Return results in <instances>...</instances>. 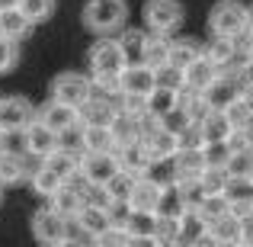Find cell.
<instances>
[{
	"mask_svg": "<svg viewBox=\"0 0 253 247\" xmlns=\"http://www.w3.org/2000/svg\"><path fill=\"white\" fill-rule=\"evenodd\" d=\"M125 55L119 39H99L86 51V68H90L93 93H106V97H119V74L125 68Z\"/></svg>",
	"mask_w": 253,
	"mask_h": 247,
	"instance_id": "obj_1",
	"label": "cell"
},
{
	"mask_svg": "<svg viewBox=\"0 0 253 247\" xmlns=\"http://www.w3.org/2000/svg\"><path fill=\"white\" fill-rule=\"evenodd\" d=\"M81 19L86 32H93L99 39H112L128 23V3L125 0H86Z\"/></svg>",
	"mask_w": 253,
	"mask_h": 247,
	"instance_id": "obj_2",
	"label": "cell"
},
{
	"mask_svg": "<svg viewBox=\"0 0 253 247\" xmlns=\"http://www.w3.org/2000/svg\"><path fill=\"white\" fill-rule=\"evenodd\" d=\"M141 19H144V32L170 39L173 32L183 26L186 13H183V3H179V0H144Z\"/></svg>",
	"mask_w": 253,
	"mask_h": 247,
	"instance_id": "obj_3",
	"label": "cell"
},
{
	"mask_svg": "<svg viewBox=\"0 0 253 247\" xmlns=\"http://www.w3.org/2000/svg\"><path fill=\"white\" fill-rule=\"evenodd\" d=\"M90 97H93L90 74H81V71H64V74H55V77H51V87H48V99H51V103H61V106H71V109H81Z\"/></svg>",
	"mask_w": 253,
	"mask_h": 247,
	"instance_id": "obj_4",
	"label": "cell"
},
{
	"mask_svg": "<svg viewBox=\"0 0 253 247\" xmlns=\"http://www.w3.org/2000/svg\"><path fill=\"white\" fill-rule=\"evenodd\" d=\"M247 23V6L241 0H218L209 10V32L211 39H241Z\"/></svg>",
	"mask_w": 253,
	"mask_h": 247,
	"instance_id": "obj_5",
	"label": "cell"
},
{
	"mask_svg": "<svg viewBox=\"0 0 253 247\" xmlns=\"http://www.w3.org/2000/svg\"><path fill=\"white\" fill-rule=\"evenodd\" d=\"M68 235H71V222L61 212H55L51 205H42V209L32 215V238H36L39 247H55Z\"/></svg>",
	"mask_w": 253,
	"mask_h": 247,
	"instance_id": "obj_6",
	"label": "cell"
},
{
	"mask_svg": "<svg viewBox=\"0 0 253 247\" xmlns=\"http://www.w3.org/2000/svg\"><path fill=\"white\" fill-rule=\"evenodd\" d=\"M23 148H26V154L45 161V157H51L58 148H61V135H58V132H51L48 125L36 116L29 125H26V132H23Z\"/></svg>",
	"mask_w": 253,
	"mask_h": 247,
	"instance_id": "obj_7",
	"label": "cell"
},
{
	"mask_svg": "<svg viewBox=\"0 0 253 247\" xmlns=\"http://www.w3.org/2000/svg\"><path fill=\"white\" fill-rule=\"evenodd\" d=\"M36 116V106L26 97H0V129L3 132H26V125Z\"/></svg>",
	"mask_w": 253,
	"mask_h": 247,
	"instance_id": "obj_8",
	"label": "cell"
},
{
	"mask_svg": "<svg viewBox=\"0 0 253 247\" xmlns=\"http://www.w3.org/2000/svg\"><path fill=\"white\" fill-rule=\"evenodd\" d=\"M202 97H205V103H209L211 112H224L237 97H244V87H241V81H237V71H221L218 81L211 84Z\"/></svg>",
	"mask_w": 253,
	"mask_h": 247,
	"instance_id": "obj_9",
	"label": "cell"
},
{
	"mask_svg": "<svg viewBox=\"0 0 253 247\" xmlns=\"http://www.w3.org/2000/svg\"><path fill=\"white\" fill-rule=\"evenodd\" d=\"M77 173H81L90 186H106L119 173L116 151H106V154H81V167H77Z\"/></svg>",
	"mask_w": 253,
	"mask_h": 247,
	"instance_id": "obj_10",
	"label": "cell"
},
{
	"mask_svg": "<svg viewBox=\"0 0 253 247\" xmlns=\"http://www.w3.org/2000/svg\"><path fill=\"white\" fill-rule=\"evenodd\" d=\"M157 87V74L148 64H125L119 74V97H148Z\"/></svg>",
	"mask_w": 253,
	"mask_h": 247,
	"instance_id": "obj_11",
	"label": "cell"
},
{
	"mask_svg": "<svg viewBox=\"0 0 253 247\" xmlns=\"http://www.w3.org/2000/svg\"><path fill=\"white\" fill-rule=\"evenodd\" d=\"M77 116H81V125H112V119L119 116V103L112 97L93 93L81 109H77Z\"/></svg>",
	"mask_w": 253,
	"mask_h": 247,
	"instance_id": "obj_12",
	"label": "cell"
},
{
	"mask_svg": "<svg viewBox=\"0 0 253 247\" xmlns=\"http://www.w3.org/2000/svg\"><path fill=\"white\" fill-rule=\"evenodd\" d=\"M39 119H42L51 132H58L61 138L68 135V132H77V129H81V116H77V109L61 106V103H51V99L42 106V109H39Z\"/></svg>",
	"mask_w": 253,
	"mask_h": 247,
	"instance_id": "obj_13",
	"label": "cell"
},
{
	"mask_svg": "<svg viewBox=\"0 0 253 247\" xmlns=\"http://www.w3.org/2000/svg\"><path fill=\"white\" fill-rule=\"evenodd\" d=\"M161 190L164 186L151 177H138L135 186H131V196H128V212H144V215H154L157 209V199H161Z\"/></svg>",
	"mask_w": 253,
	"mask_h": 247,
	"instance_id": "obj_14",
	"label": "cell"
},
{
	"mask_svg": "<svg viewBox=\"0 0 253 247\" xmlns=\"http://www.w3.org/2000/svg\"><path fill=\"white\" fill-rule=\"evenodd\" d=\"M218 74H221V71L199 55L189 68H183V93H205L211 84L218 81Z\"/></svg>",
	"mask_w": 253,
	"mask_h": 247,
	"instance_id": "obj_15",
	"label": "cell"
},
{
	"mask_svg": "<svg viewBox=\"0 0 253 247\" xmlns=\"http://www.w3.org/2000/svg\"><path fill=\"white\" fill-rule=\"evenodd\" d=\"M237 51H241V39H211L202 49V58L211 61L218 71H228L237 61Z\"/></svg>",
	"mask_w": 253,
	"mask_h": 247,
	"instance_id": "obj_16",
	"label": "cell"
},
{
	"mask_svg": "<svg viewBox=\"0 0 253 247\" xmlns=\"http://www.w3.org/2000/svg\"><path fill=\"white\" fill-rule=\"evenodd\" d=\"M189 212V205H186L183 193H179L176 183H167L161 190V199H157V209H154V218H167V222H179V218Z\"/></svg>",
	"mask_w": 253,
	"mask_h": 247,
	"instance_id": "obj_17",
	"label": "cell"
},
{
	"mask_svg": "<svg viewBox=\"0 0 253 247\" xmlns=\"http://www.w3.org/2000/svg\"><path fill=\"white\" fill-rule=\"evenodd\" d=\"M81 151L84 154L116 151V138H112L109 125H81Z\"/></svg>",
	"mask_w": 253,
	"mask_h": 247,
	"instance_id": "obj_18",
	"label": "cell"
},
{
	"mask_svg": "<svg viewBox=\"0 0 253 247\" xmlns=\"http://www.w3.org/2000/svg\"><path fill=\"white\" fill-rule=\"evenodd\" d=\"M116 161H119V170L131 173V177H148L151 167H154L141 145H122V148H116Z\"/></svg>",
	"mask_w": 253,
	"mask_h": 247,
	"instance_id": "obj_19",
	"label": "cell"
},
{
	"mask_svg": "<svg viewBox=\"0 0 253 247\" xmlns=\"http://www.w3.org/2000/svg\"><path fill=\"white\" fill-rule=\"evenodd\" d=\"M170 167H173V183H183V180H199V173L205 170L202 148H196V151H176V154L170 157Z\"/></svg>",
	"mask_w": 253,
	"mask_h": 247,
	"instance_id": "obj_20",
	"label": "cell"
},
{
	"mask_svg": "<svg viewBox=\"0 0 253 247\" xmlns=\"http://www.w3.org/2000/svg\"><path fill=\"white\" fill-rule=\"evenodd\" d=\"M71 225H77V231H81L84 238H96V235H103V231L112 225V215L106 209H96V205H84V209L74 215Z\"/></svg>",
	"mask_w": 253,
	"mask_h": 247,
	"instance_id": "obj_21",
	"label": "cell"
},
{
	"mask_svg": "<svg viewBox=\"0 0 253 247\" xmlns=\"http://www.w3.org/2000/svg\"><path fill=\"white\" fill-rule=\"evenodd\" d=\"M32 167L26 161V154H10V151H0V186H16L23 180H29Z\"/></svg>",
	"mask_w": 253,
	"mask_h": 247,
	"instance_id": "obj_22",
	"label": "cell"
},
{
	"mask_svg": "<svg viewBox=\"0 0 253 247\" xmlns=\"http://www.w3.org/2000/svg\"><path fill=\"white\" fill-rule=\"evenodd\" d=\"M202 55V49H199V42L196 39H167V64L170 68H176V71H183V68H189L196 58Z\"/></svg>",
	"mask_w": 253,
	"mask_h": 247,
	"instance_id": "obj_23",
	"label": "cell"
},
{
	"mask_svg": "<svg viewBox=\"0 0 253 247\" xmlns=\"http://www.w3.org/2000/svg\"><path fill=\"white\" fill-rule=\"evenodd\" d=\"M199 132H202V145H228L234 135V125L224 119V112H209L199 122Z\"/></svg>",
	"mask_w": 253,
	"mask_h": 247,
	"instance_id": "obj_24",
	"label": "cell"
},
{
	"mask_svg": "<svg viewBox=\"0 0 253 247\" xmlns=\"http://www.w3.org/2000/svg\"><path fill=\"white\" fill-rule=\"evenodd\" d=\"M179 97H183V90H167V87H154V90L148 93V99H144V103H148V116L161 122L164 116H170V112L179 106Z\"/></svg>",
	"mask_w": 253,
	"mask_h": 247,
	"instance_id": "obj_25",
	"label": "cell"
},
{
	"mask_svg": "<svg viewBox=\"0 0 253 247\" xmlns=\"http://www.w3.org/2000/svg\"><path fill=\"white\" fill-rule=\"evenodd\" d=\"M29 32H32V23L19 13V6H16V10H0V36H3V39H10V42H23Z\"/></svg>",
	"mask_w": 253,
	"mask_h": 247,
	"instance_id": "obj_26",
	"label": "cell"
},
{
	"mask_svg": "<svg viewBox=\"0 0 253 247\" xmlns=\"http://www.w3.org/2000/svg\"><path fill=\"white\" fill-rule=\"evenodd\" d=\"M141 119L125 116V112H119V116L112 119L109 132H112V138H116V148H122V145H138V135H141Z\"/></svg>",
	"mask_w": 253,
	"mask_h": 247,
	"instance_id": "obj_27",
	"label": "cell"
},
{
	"mask_svg": "<svg viewBox=\"0 0 253 247\" xmlns=\"http://www.w3.org/2000/svg\"><path fill=\"white\" fill-rule=\"evenodd\" d=\"M224 119L234 125V132H253V99H250V93L237 97L234 103L224 109Z\"/></svg>",
	"mask_w": 253,
	"mask_h": 247,
	"instance_id": "obj_28",
	"label": "cell"
},
{
	"mask_svg": "<svg viewBox=\"0 0 253 247\" xmlns=\"http://www.w3.org/2000/svg\"><path fill=\"white\" fill-rule=\"evenodd\" d=\"M29 186L36 190V196H42V199H51V196H55V193L64 186V180L58 177L55 170H48L45 164H39L36 170L29 173Z\"/></svg>",
	"mask_w": 253,
	"mask_h": 247,
	"instance_id": "obj_29",
	"label": "cell"
},
{
	"mask_svg": "<svg viewBox=\"0 0 253 247\" xmlns=\"http://www.w3.org/2000/svg\"><path fill=\"white\" fill-rule=\"evenodd\" d=\"M42 164L48 167V170H55L58 177H61L64 183H68V180H71V177H74V173H77V167H81V151H68V148H58L55 154H51V157H45Z\"/></svg>",
	"mask_w": 253,
	"mask_h": 247,
	"instance_id": "obj_30",
	"label": "cell"
},
{
	"mask_svg": "<svg viewBox=\"0 0 253 247\" xmlns=\"http://www.w3.org/2000/svg\"><path fill=\"white\" fill-rule=\"evenodd\" d=\"M119 228H122L128 238H154L157 218L154 215H144V212H128V215L119 222Z\"/></svg>",
	"mask_w": 253,
	"mask_h": 247,
	"instance_id": "obj_31",
	"label": "cell"
},
{
	"mask_svg": "<svg viewBox=\"0 0 253 247\" xmlns=\"http://www.w3.org/2000/svg\"><path fill=\"white\" fill-rule=\"evenodd\" d=\"M144 42H148V32H144V29H122L119 45H122V55H125V61H128V64H141Z\"/></svg>",
	"mask_w": 253,
	"mask_h": 247,
	"instance_id": "obj_32",
	"label": "cell"
},
{
	"mask_svg": "<svg viewBox=\"0 0 253 247\" xmlns=\"http://www.w3.org/2000/svg\"><path fill=\"white\" fill-rule=\"evenodd\" d=\"M209 231V225L199 218V212L196 209H189L183 218H179V235H176V244H186V247H192L199 241V238Z\"/></svg>",
	"mask_w": 253,
	"mask_h": 247,
	"instance_id": "obj_33",
	"label": "cell"
},
{
	"mask_svg": "<svg viewBox=\"0 0 253 247\" xmlns=\"http://www.w3.org/2000/svg\"><path fill=\"white\" fill-rule=\"evenodd\" d=\"M55 6H58V0H19V13H23L32 26L48 23V19L55 16Z\"/></svg>",
	"mask_w": 253,
	"mask_h": 247,
	"instance_id": "obj_34",
	"label": "cell"
},
{
	"mask_svg": "<svg viewBox=\"0 0 253 247\" xmlns=\"http://www.w3.org/2000/svg\"><path fill=\"white\" fill-rule=\"evenodd\" d=\"M209 235L215 238L221 247H231V244H237V218L231 215V212H224L221 218H215V222L209 225Z\"/></svg>",
	"mask_w": 253,
	"mask_h": 247,
	"instance_id": "obj_35",
	"label": "cell"
},
{
	"mask_svg": "<svg viewBox=\"0 0 253 247\" xmlns=\"http://www.w3.org/2000/svg\"><path fill=\"white\" fill-rule=\"evenodd\" d=\"M141 64H148V68H154V71L164 68V64H167V39H164V36H151V32H148Z\"/></svg>",
	"mask_w": 253,
	"mask_h": 247,
	"instance_id": "obj_36",
	"label": "cell"
},
{
	"mask_svg": "<svg viewBox=\"0 0 253 247\" xmlns=\"http://www.w3.org/2000/svg\"><path fill=\"white\" fill-rule=\"evenodd\" d=\"M135 180H138V177H131V173L119 170L116 177H112L109 183L103 186V190L109 193V199H112L116 205H125V202H128V196H131V186H135Z\"/></svg>",
	"mask_w": 253,
	"mask_h": 247,
	"instance_id": "obj_37",
	"label": "cell"
},
{
	"mask_svg": "<svg viewBox=\"0 0 253 247\" xmlns=\"http://www.w3.org/2000/svg\"><path fill=\"white\" fill-rule=\"evenodd\" d=\"M196 183H199V190H202V196H221L224 183H228V173H224L221 167H205Z\"/></svg>",
	"mask_w": 253,
	"mask_h": 247,
	"instance_id": "obj_38",
	"label": "cell"
},
{
	"mask_svg": "<svg viewBox=\"0 0 253 247\" xmlns=\"http://www.w3.org/2000/svg\"><path fill=\"white\" fill-rule=\"evenodd\" d=\"M250 170H253V148H237L224 161V173L228 177H250Z\"/></svg>",
	"mask_w": 253,
	"mask_h": 247,
	"instance_id": "obj_39",
	"label": "cell"
},
{
	"mask_svg": "<svg viewBox=\"0 0 253 247\" xmlns=\"http://www.w3.org/2000/svg\"><path fill=\"white\" fill-rule=\"evenodd\" d=\"M196 212L205 225H211L215 218H221L224 212H228V202H224V196H202V202L196 205Z\"/></svg>",
	"mask_w": 253,
	"mask_h": 247,
	"instance_id": "obj_40",
	"label": "cell"
},
{
	"mask_svg": "<svg viewBox=\"0 0 253 247\" xmlns=\"http://www.w3.org/2000/svg\"><path fill=\"white\" fill-rule=\"evenodd\" d=\"M16 61H19V42H10L0 36V74H10Z\"/></svg>",
	"mask_w": 253,
	"mask_h": 247,
	"instance_id": "obj_41",
	"label": "cell"
},
{
	"mask_svg": "<svg viewBox=\"0 0 253 247\" xmlns=\"http://www.w3.org/2000/svg\"><path fill=\"white\" fill-rule=\"evenodd\" d=\"M93 247H128V235H125L119 225H109L103 235L93 238Z\"/></svg>",
	"mask_w": 253,
	"mask_h": 247,
	"instance_id": "obj_42",
	"label": "cell"
},
{
	"mask_svg": "<svg viewBox=\"0 0 253 247\" xmlns=\"http://www.w3.org/2000/svg\"><path fill=\"white\" fill-rule=\"evenodd\" d=\"M228 154H231L228 145H202V161H205V167H221V170H224Z\"/></svg>",
	"mask_w": 253,
	"mask_h": 247,
	"instance_id": "obj_43",
	"label": "cell"
},
{
	"mask_svg": "<svg viewBox=\"0 0 253 247\" xmlns=\"http://www.w3.org/2000/svg\"><path fill=\"white\" fill-rule=\"evenodd\" d=\"M154 74H157V87H167V90H183V71L164 64V68L154 71Z\"/></svg>",
	"mask_w": 253,
	"mask_h": 247,
	"instance_id": "obj_44",
	"label": "cell"
},
{
	"mask_svg": "<svg viewBox=\"0 0 253 247\" xmlns=\"http://www.w3.org/2000/svg\"><path fill=\"white\" fill-rule=\"evenodd\" d=\"M237 244L253 247V212L244 218H237Z\"/></svg>",
	"mask_w": 253,
	"mask_h": 247,
	"instance_id": "obj_45",
	"label": "cell"
},
{
	"mask_svg": "<svg viewBox=\"0 0 253 247\" xmlns=\"http://www.w3.org/2000/svg\"><path fill=\"white\" fill-rule=\"evenodd\" d=\"M237 81H241L244 93H253V61H244V68H237Z\"/></svg>",
	"mask_w": 253,
	"mask_h": 247,
	"instance_id": "obj_46",
	"label": "cell"
},
{
	"mask_svg": "<svg viewBox=\"0 0 253 247\" xmlns=\"http://www.w3.org/2000/svg\"><path fill=\"white\" fill-rule=\"evenodd\" d=\"M128 247H157L154 238H128Z\"/></svg>",
	"mask_w": 253,
	"mask_h": 247,
	"instance_id": "obj_47",
	"label": "cell"
},
{
	"mask_svg": "<svg viewBox=\"0 0 253 247\" xmlns=\"http://www.w3.org/2000/svg\"><path fill=\"white\" fill-rule=\"evenodd\" d=\"M55 247H90V244H86V241H81V238H71V235H68L64 241H58Z\"/></svg>",
	"mask_w": 253,
	"mask_h": 247,
	"instance_id": "obj_48",
	"label": "cell"
},
{
	"mask_svg": "<svg viewBox=\"0 0 253 247\" xmlns=\"http://www.w3.org/2000/svg\"><path fill=\"white\" fill-rule=\"evenodd\" d=\"M192 247H221V244H218V241H215V238H211V235H209V231H205V235H202V238H199V241H196V244H192Z\"/></svg>",
	"mask_w": 253,
	"mask_h": 247,
	"instance_id": "obj_49",
	"label": "cell"
},
{
	"mask_svg": "<svg viewBox=\"0 0 253 247\" xmlns=\"http://www.w3.org/2000/svg\"><path fill=\"white\" fill-rule=\"evenodd\" d=\"M244 39H253V6H247V23H244Z\"/></svg>",
	"mask_w": 253,
	"mask_h": 247,
	"instance_id": "obj_50",
	"label": "cell"
},
{
	"mask_svg": "<svg viewBox=\"0 0 253 247\" xmlns=\"http://www.w3.org/2000/svg\"><path fill=\"white\" fill-rule=\"evenodd\" d=\"M244 42H247V45H244V61H253V39H244Z\"/></svg>",
	"mask_w": 253,
	"mask_h": 247,
	"instance_id": "obj_51",
	"label": "cell"
},
{
	"mask_svg": "<svg viewBox=\"0 0 253 247\" xmlns=\"http://www.w3.org/2000/svg\"><path fill=\"white\" fill-rule=\"evenodd\" d=\"M19 0H0V10H16Z\"/></svg>",
	"mask_w": 253,
	"mask_h": 247,
	"instance_id": "obj_52",
	"label": "cell"
},
{
	"mask_svg": "<svg viewBox=\"0 0 253 247\" xmlns=\"http://www.w3.org/2000/svg\"><path fill=\"white\" fill-rule=\"evenodd\" d=\"M3 135H6V132H3V129H0V151H3Z\"/></svg>",
	"mask_w": 253,
	"mask_h": 247,
	"instance_id": "obj_53",
	"label": "cell"
},
{
	"mask_svg": "<svg viewBox=\"0 0 253 247\" xmlns=\"http://www.w3.org/2000/svg\"><path fill=\"white\" fill-rule=\"evenodd\" d=\"M0 202H3V186H0Z\"/></svg>",
	"mask_w": 253,
	"mask_h": 247,
	"instance_id": "obj_54",
	"label": "cell"
},
{
	"mask_svg": "<svg viewBox=\"0 0 253 247\" xmlns=\"http://www.w3.org/2000/svg\"><path fill=\"white\" fill-rule=\"evenodd\" d=\"M231 247H247V244H231Z\"/></svg>",
	"mask_w": 253,
	"mask_h": 247,
	"instance_id": "obj_55",
	"label": "cell"
},
{
	"mask_svg": "<svg viewBox=\"0 0 253 247\" xmlns=\"http://www.w3.org/2000/svg\"><path fill=\"white\" fill-rule=\"evenodd\" d=\"M170 247H186V244H170Z\"/></svg>",
	"mask_w": 253,
	"mask_h": 247,
	"instance_id": "obj_56",
	"label": "cell"
},
{
	"mask_svg": "<svg viewBox=\"0 0 253 247\" xmlns=\"http://www.w3.org/2000/svg\"><path fill=\"white\" fill-rule=\"evenodd\" d=\"M250 180H253V170H250Z\"/></svg>",
	"mask_w": 253,
	"mask_h": 247,
	"instance_id": "obj_57",
	"label": "cell"
}]
</instances>
